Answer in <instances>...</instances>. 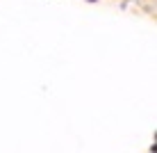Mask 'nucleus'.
I'll list each match as a JSON object with an SVG mask.
<instances>
[{
  "label": "nucleus",
  "mask_w": 157,
  "mask_h": 153,
  "mask_svg": "<svg viewBox=\"0 0 157 153\" xmlns=\"http://www.w3.org/2000/svg\"><path fill=\"white\" fill-rule=\"evenodd\" d=\"M89 2H94V0H89Z\"/></svg>",
  "instance_id": "obj_1"
}]
</instances>
